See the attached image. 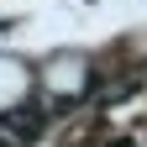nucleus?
I'll list each match as a JSON object with an SVG mask.
<instances>
[{"mask_svg":"<svg viewBox=\"0 0 147 147\" xmlns=\"http://www.w3.org/2000/svg\"><path fill=\"white\" fill-rule=\"evenodd\" d=\"M21 95H26V68L16 58H0V110H11Z\"/></svg>","mask_w":147,"mask_h":147,"instance_id":"2","label":"nucleus"},{"mask_svg":"<svg viewBox=\"0 0 147 147\" xmlns=\"http://www.w3.org/2000/svg\"><path fill=\"white\" fill-rule=\"evenodd\" d=\"M42 84L53 89V95H74V89L84 84V58H74V53L68 58H53L47 74H42Z\"/></svg>","mask_w":147,"mask_h":147,"instance_id":"1","label":"nucleus"}]
</instances>
